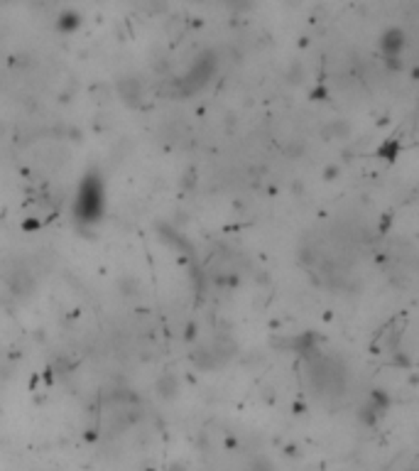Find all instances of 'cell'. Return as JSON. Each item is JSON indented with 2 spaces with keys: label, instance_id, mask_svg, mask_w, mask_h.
Segmentation results:
<instances>
[{
  "label": "cell",
  "instance_id": "1",
  "mask_svg": "<svg viewBox=\"0 0 419 471\" xmlns=\"http://www.w3.org/2000/svg\"><path fill=\"white\" fill-rule=\"evenodd\" d=\"M103 206H106V192H103V182L96 174L84 177V182L76 190L74 199V216L81 223H96L103 216Z\"/></svg>",
  "mask_w": 419,
  "mask_h": 471
}]
</instances>
